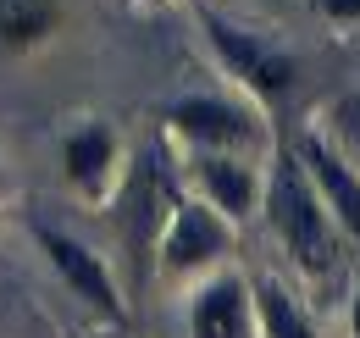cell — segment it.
I'll return each instance as SVG.
<instances>
[{"mask_svg":"<svg viewBox=\"0 0 360 338\" xmlns=\"http://www.w3.org/2000/svg\"><path fill=\"white\" fill-rule=\"evenodd\" d=\"M205 39L217 50V61L227 67V78H238L255 100H283L294 89V78H300V67H294V56L283 44H271L266 34H250V28L227 23L217 11H205Z\"/></svg>","mask_w":360,"mask_h":338,"instance_id":"cell-4","label":"cell"},{"mask_svg":"<svg viewBox=\"0 0 360 338\" xmlns=\"http://www.w3.org/2000/svg\"><path fill=\"white\" fill-rule=\"evenodd\" d=\"M255 338H316V322L277 277H261L255 289Z\"/></svg>","mask_w":360,"mask_h":338,"instance_id":"cell-10","label":"cell"},{"mask_svg":"<svg viewBox=\"0 0 360 338\" xmlns=\"http://www.w3.org/2000/svg\"><path fill=\"white\" fill-rule=\"evenodd\" d=\"M300 167L311 172L316 194H321V206H327V216L338 222V233L344 239H355L360 244V172L327 144V139H316V133H305L300 139Z\"/></svg>","mask_w":360,"mask_h":338,"instance_id":"cell-8","label":"cell"},{"mask_svg":"<svg viewBox=\"0 0 360 338\" xmlns=\"http://www.w3.org/2000/svg\"><path fill=\"white\" fill-rule=\"evenodd\" d=\"M316 11L333 23H360V0H316Z\"/></svg>","mask_w":360,"mask_h":338,"instance_id":"cell-12","label":"cell"},{"mask_svg":"<svg viewBox=\"0 0 360 338\" xmlns=\"http://www.w3.org/2000/svg\"><path fill=\"white\" fill-rule=\"evenodd\" d=\"M0 194H6V167H0Z\"/></svg>","mask_w":360,"mask_h":338,"instance_id":"cell-14","label":"cell"},{"mask_svg":"<svg viewBox=\"0 0 360 338\" xmlns=\"http://www.w3.org/2000/svg\"><path fill=\"white\" fill-rule=\"evenodd\" d=\"M233 250V222L222 211H211L200 194L194 200H172L155 233V261L167 277H194L222 266V255Z\"/></svg>","mask_w":360,"mask_h":338,"instance_id":"cell-2","label":"cell"},{"mask_svg":"<svg viewBox=\"0 0 360 338\" xmlns=\"http://www.w3.org/2000/svg\"><path fill=\"white\" fill-rule=\"evenodd\" d=\"M61 28V0H0V50H34Z\"/></svg>","mask_w":360,"mask_h":338,"instance_id":"cell-11","label":"cell"},{"mask_svg":"<svg viewBox=\"0 0 360 338\" xmlns=\"http://www.w3.org/2000/svg\"><path fill=\"white\" fill-rule=\"evenodd\" d=\"M261 211H266L277 244L288 250V261H294L300 272L327 277V272L338 266L344 233H338V222L327 216V206H321V194H316V183H311V172L300 167V156H283V161L271 167V177L261 183Z\"/></svg>","mask_w":360,"mask_h":338,"instance_id":"cell-1","label":"cell"},{"mask_svg":"<svg viewBox=\"0 0 360 338\" xmlns=\"http://www.w3.org/2000/svg\"><path fill=\"white\" fill-rule=\"evenodd\" d=\"M167 127L188 150H238V156L266 150L261 106H244V100H227V94H183L167 111Z\"/></svg>","mask_w":360,"mask_h":338,"instance_id":"cell-3","label":"cell"},{"mask_svg":"<svg viewBox=\"0 0 360 338\" xmlns=\"http://www.w3.org/2000/svg\"><path fill=\"white\" fill-rule=\"evenodd\" d=\"M61 172L84 200H105L122 172V144L105 123H84L61 139Z\"/></svg>","mask_w":360,"mask_h":338,"instance_id":"cell-9","label":"cell"},{"mask_svg":"<svg viewBox=\"0 0 360 338\" xmlns=\"http://www.w3.org/2000/svg\"><path fill=\"white\" fill-rule=\"evenodd\" d=\"M34 239H39L45 261L61 272V283L84 299L94 316H105V322H128V299H122V289H117L105 255H94L84 239H72V233H61V227H50V222L34 227Z\"/></svg>","mask_w":360,"mask_h":338,"instance_id":"cell-5","label":"cell"},{"mask_svg":"<svg viewBox=\"0 0 360 338\" xmlns=\"http://www.w3.org/2000/svg\"><path fill=\"white\" fill-rule=\"evenodd\" d=\"M188 177H194V194H200L211 211H222L233 227L255 216L261 183H266L261 167H255L250 156H238V150H194V156H188Z\"/></svg>","mask_w":360,"mask_h":338,"instance_id":"cell-6","label":"cell"},{"mask_svg":"<svg viewBox=\"0 0 360 338\" xmlns=\"http://www.w3.org/2000/svg\"><path fill=\"white\" fill-rule=\"evenodd\" d=\"M349 338H360V283H355V305H349Z\"/></svg>","mask_w":360,"mask_h":338,"instance_id":"cell-13","label":"cell"},{"mask_svg":"<svg viewBox=\"0 0 360 338\" xmlns=\"http://www.w3.org/2000/svg\"><path fill=\"white\" fill-rule=\"evenodd\" d=\"M188 338H255V294L238 272H205L188 294Z\"/></svg>","mask_w":360,"mask_h":338,"instance_id":"cell-7","label":"cell"}]
</instances>
